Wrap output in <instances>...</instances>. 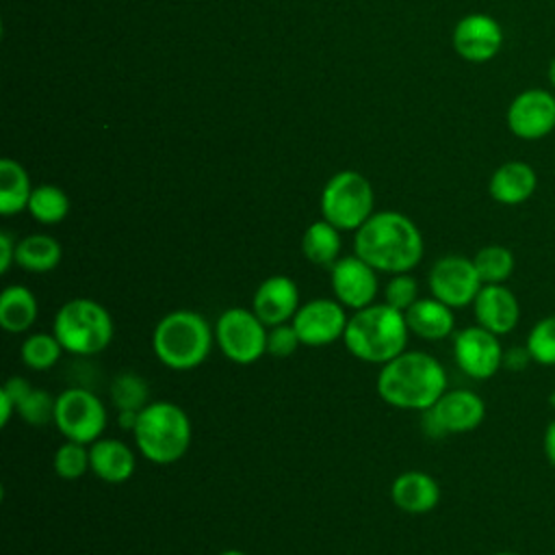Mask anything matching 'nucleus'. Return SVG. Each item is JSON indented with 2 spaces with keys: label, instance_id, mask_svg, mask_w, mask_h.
Here are the masks:
<instances>
[{
  "label": "nucleus",
  "instance_id": "8",
  "mask_svg": "<svg viewBox=\"0 0 555 555\" xmlns=\"http://www.w3.org/2000/svg\"><path fill=\"white\" fill-rule=\"evenodd\" d=\"M215 345L221 353L241 366L258 362L267 353L269 327L249 308H228L223 310L215 325Z\"/></svg>",
  "mask_w": 555,
  "mask_h": 555
},
{
  "label": "nucleus",
  "instance_id": "30",
  "mask_svg": "<svg viewBox=\"0 0 555 555\" xmlns=\"http://www.w3.org/2000/svg\"><path fill=\"white\" fill-rule=\"evenodd\" d=\"M111 403L119 410H137L141 412L150 403V386L145 377L134 371L117 373L108 386Z\"/></svg>",
  "mask_w": 555,
  "mask_h": 555
},
{
  "label": "nucleus",
  "instance_id": "40",
  "mask_svg": "<svg viewBox=\"0 0 555 555\" xmlns=\"http://www.w3.org/2000/svg\"><path fill=\"white\" fill-rule=\"evenodd\" d=\"M137 421H139V412H137V410H119V412H117V425H119V429H124V431H130V434H132Z\"/></svg>",
  "mask_w": 555,
  "mask_h": 555
},
{
  "label": "nucleus",
  "instance_id": "34",
  "mask_svg": "<svg viewBox=\"0 0 555 555\" xmlns=\"http://www.w3.org/2000/svg\"><path fill=\"white\" fill-rule=\"evenodd\" d=\"M382 295H384V304H388L395 310L405 312L418 299V282L412 275V271L395 273L386 282Z\"/></svg>",
  "mask_w": 555,
  "mask_h": 555
},
{
  "label": "nucleus",
  "instance_id": "28",
  "mask_svg": "<svg viewBox=\"0 0 555 555\" xmlns=\"http://www.w3.org/2000/svg\"><path fill=\"white\" fill-rule=\"evenodd\" d=\"M473 264L481 278L483 284H505L509 275L514 273L516 260L509 247L505 245H483L475 251Z\"/></svg>",
  "mask_w": 555,
  "mask_h": 555
},
{
  "label": "nucleus",
  "instance_id": "23",
  "mask_svg": "<svg viewBox=\"0 0 555 555\" xmlns=\"http://www.w3.org/2000/svg\"><path fill=\"white\" fill-rule=\"evenodd\" d=\"M39 314L37 295L24 284H9L0 293V325L9 334L28 332Z\"/></svg>",
  "mask_w": 555,
  "mask_h": 555
},
{
  "label": "nucleus",
  "instance_id": "13",
  "mask_svg": "<svg viewBox=\"0 0 555 555\" xmlns=\"http://www.w3.org/2000/svg\"><path fill=\"white\" fill-rule=\"evenodd\" d=\"M347 308L334 297H314L299 306L293 317V327L306 347H325L343 340L347 330Z\"/></svg>",
  "mask_w": 555,
  "mask_h": 555
},
{
  "label": "nucleus",
  "instance_id": "33",
  "mask_svg": "<svg viewBox=\"0 0 555 555\" xmlns=\"http://www.w3.org/2000/svg\"><path fill=\"white\" fill-rule=\"evenodd\" d=\"M54 410H56V397H52V392H48L46 388H33L17 405L20 418L33 427H43L54 423Z\"/></svg>",
  "mask_w": 555,
  "mask_h": 555
},
{
  "label": "nucleus",
  "instance_id": "32",
  "mask_svg": "<svg viewBox=\"0 0 555 555\" xmlns=\"http://www.w3.org/2000/svg\"><path fill=\"white\" fill-rule=\"evenodd\" d=\"M525 347L535 364L555 366V314L542 317L527 334Z\"/></svg>",
  "mask_w": 555,
  "mask_h": 555
},
{
  "label": "nucleus",
  "instance_id": "36",
  "mask_svg": "<svg viewBox=\"0 0 555 555\" xmlns=\"http://www.w3.org/2000/svg\"><path fill=\"white\" fill-rule=\"evenodd\" d=\"M30 390H33L30 382H28V379H24V377H20V375L9 377V379L2 384V388H0V392H2V395H7V397L13 401L15 412H17V405L22 403V399H24Z\"/></svg>",
  "mask_w": 555,
  "mask_h": 555
},
{
  "label": "nucleus",
  "instance_id": "20",
  "mask_svg": "<svg viewBox=\"0 0 555 555\" xmlns=\"http://www.w3.org/2000/svg\"><path fill=\"white\" fill-rule=\"evenodd\" d=\"M390 499L405 514H427L440 503V486L425 470H405L392 479Z\"/></svg>",
  "mask_w": 555,
  "mask_h": 555
},
{
  "label": "nucleus",
  "instance_id": "35",
  "mask_svg": "<svg viewBox=\"0 0 555 555\" xmlns=\"http://www.w3.org/2000/svg\"><path fill=\"white\" fill-rule=\"evenodd\" d=\"M301 345L293 323H282V325H273L269 327L267 334V353L273 358H288L297 351V347Z\"/></svg>",
  "mask_w": 555,
  "mask_h": 555
},
{
  "label": "nucleus",
  "instance_id": "29",
  "mask_svg": "<svg viewBox=\"0 0 555 555\" xmlns=\"http://www.w3.org/2000/svg\"><path fill=\"white\" fill-rule=\"evenodd\" d=\"M63 351L54 332H33L22 340L20 358L30 371H48L61 360Z\"/></svg>",
  "mask_w": 555,
  "mask_h": 555
},
{
  "label": "nucleus",
  "instance_id": "18",
  "mask_svg": "<svg viewBox=\"0 0 555 555\" xmlns=\"http://www.w3.org/2000/svg\"><path fill=\"white\" fill-rule=\"evenodd\" d=\"M473 314L477 325L505 336L520 321V304L505 284H483L473 301Z\"/></svg>",
  "mask_w": 555,
  "mask_h": 555
},
{
  "label": "nucleus",
  "instance_id": "11",
  "mask_svg": "<svg viewBox=\"0 0 555 555\" xmlns=\"http://www.w3.org/2000/svg\"><path fill=\"white\" fill-rule=\"evenodd\" d=\"M427 286L431 297L457 310V308L473 306L483 282L473 264V258L449 254L438 258L431 264L427 275Z\"/></svg>",
  "mask_w": 555,
  "mask_h": 555
},
{
  "label": "nucleus",
  "instance_id": "43",
  "mask_svg": "<svg viewBox=\"0 0 555 555\" xmlns=\"http://www.w3.org/2000/svg\"><path fill=\"white\" fill-rule=\"evenodd\" d=\"M490 555H518L514 551H496V553H490Z\"/></svg>",
  "mask_w": 555,
  "mask_h": 555
},
{
  "label": "nucleus",
  "instance_id": "24",
  "mask_svg": "<svg viewBox=\"0 0 555 555\" xmlns=\"http://www.w3.org/2000/svg\"><path fill=\"white\" fill-rule=\"evenodd\" d=\"M63 249L50 234H26L17 241L15 264L28 273L54 271L61 262Z\"/></svg>",
  "mask_w": 555,
  "mask_h": 555
},
{
  "label": "nucleus",
  "instance_id": "38",
  "mask_svg": "<svg viewBox=\"0 0 555 555\" xmlns=\"http://www.w3.org/2000/svg\"><path fill=\"white\" fill-rule=\"evenodd\" d=\"M531 360L529 356V349L522 345V347H512V349H505L503 351V369H512V371H522Z\"/></svg>",
  "mask_w": 555,
  "mask_h": 555
},
{
  "label": "nucleus",
  "instance_id": "14",
  "mask_svg": "<svg viewBox=\"0 0 555 555\" xmlns=\"http://www.w3.org/2000/svg\"><path fill=\"white\" fill-rule=\"evenodd\" d=\"M505 124L520 141H540L555 130V93L542 87L520 91L507 106Z\"/></svg>",
  "mask_w": 555,
  "mask_h": 555
},
{
  "label": "nucleus",
  "instance_id": "6",
  "mask_svg": "<svg viewBox=\"0 0 555 555\" xmlns=\"http://www.w3.org/2000/svg\"><path fill=\"white\" fill-rule=\"evenodd\" d=\"M52 332L65 351L76 356H95L104 351L115 334L111 312L95 299H67L52 321Z\"/></svg>",
  "mask_w": 555,
  "mask_h": 555
},
{
  "label": "nucleus",
  "instance_id": "4",
  "mask_svg": "<svg viewBox=\"0 0 555 555\" xmlns=\"http://www.w3.org/2000/svg\"><path fill=\"white\" fill-rule=\"evenodd\" d=\"M215 345V330L195 310H171L158 319L152 332L156 360L171 371H191L206 362Z\"/></svg>",
  "mask_w": 555,
  "mask_h": 555
},
{
  "label": "nucleus",
  "instance_id": "2",
  "mask_svg": "<svg viewBox=\"0 0 555 555\" xmlns=\"http://www.w3.org/2000/svg\"><path fill=\"white\" fill-rule=\"evenodd\" d=\"M377 395L399 410H429L447 390V371L438 358L427 351H401L382 364Z\"/></svg>",
  "mask_w": 555,
  "mask_h": 555
},
{
  "label": "nucleus",
  "instance_id": "12",
  "mask_svg": "<svg viewBox=\"0 0 555 555\" xmlns=\"http://www.w3.org/2000/svg\"><path fill=\"white\" fill-rule=\"evenodd\" d=\"M453 360L473 379H490L503 369V345L481 325H468L453 334Z\"/></svg>",
  "mask_w": 555,
  "mask_h": 555
},
{
  "label": "nucleus",
  "instance_id": "3",
  "mask_svg": "<svg viewBox=\"0 0 555 555\" xmlns=\"http://www.w3.org/2000/svg\"><path fill=\"white\" fill-rule=\"evenodd\" d=\"M408 336L405 314L384 301H375L349 314L343 343L353 358L382 366L405 351Z\"/></svg>",
  "mask_w": 555,
  "mask_h": 555
},
{
  "label": "nucleus",
  "instance_id": "22",
  "mask_svg": "<svg viewBox=\"0 0 555 555\" xmlns=\"http://www.w3.org/2000/svg\"><path fill=\"white\" fill-rule=\"evenodd\" d=\"M403 314L410 334L423 340H442L455 334V310L436 297H418Z\"/></svg>",
  "mask_w": 555,
  "mask_h": 555
},
{
  "label": "nucleus",
  "instance_id": "21",
  "mask_svg": "<svg viewBox=\"0 0 555 555\" xmlns=\"http://www.w3.org/2000/svg\"><path fill=\"white\" fill-rule=\"evenodd\" d=\"M91 473L104 483H124L134 475V451L119 438H98L89 444Z\"/></svg>",
  "mask_w": 555,
  "mask_h": 555
},
{
  "label": "nucleus",
  "instance_id": "31",
  "mask_svg": "<svg viewBox=\"0 0 555 555\" xmlns=\"http://www.w3.org/2000/svg\"><path fill=\"white\" fill-rule=\"evenodd\" d=\"M52 466L56 475L65 481H76L85 477L87 470H91V457H89V444L65 440L52 457Z\"/></svg>",
  "mask_w": 555,
  "mask_h": 555
},
{
  "label": "nucleus",
  "instance_id": "17",
  "mask_svg": "<svg viewBox=\"0 0 555 555\" xmlns=\"http://www.w3.org/2000/svg\"><path fill=\"white\" fill-rule=\"evenodd\" d=\"M299 306L297 282L288 275H271L262 280L251 295V310L267 327L291 323Z\"/></svg>",
  "mask_w": 555,
  "mask_h": 555
},
{
  "label": "nucleus",
  "instance_id": "37",
  "mask_svg": "<svg viewBox=\"0 0 555 555\" xmlns=\"http://www.w3.org/2000/svg\"><path fill=\"white\" fill-rule=\"evenodd\" d=\"M15 249H17V241L13 238V234L0 232V273H7L15 262Z\"/></svg>",
  "mask_w": 555,
  "mask_h": 555
},
{
  "label": "nucleus",
  "instance_id": "15",
  "mask_svg": "<svg viewBox=\"0 0 555 555\" xmlns=\"http://www.w3.org/2000/svg\"><path fill=\"white\" fill-rule=\"evenodd\" d=\"M330 286L334 299L351 312L375 304L379 293L377 271L358 254L340 256L330 267Z\"/></svg>",
  "mask_w": 555,
  "mask_h": 555
},
{
  "label": "nucleus",
  "instance_id": "41",
  "mask_svg": "<svg viewBox=\"0 0 555 555\" xmlns=\"http://www.w3.org/2000/svg\"><path fill=\"white\" fill-rule=\"evenodd\" d=\"M546 78H548V85L553 87L555 91V56L548 61V69H546Z\"/></svg>",
  "mask_w": 555,
  "mask_h": 555
},
{
  "label": "nucleus",
  "instance_id": "42",
  "mask_svg": "<svg viewBox=\"0 0 555 555\" xmlns=\"http://www.w3.org/2000/svg\"><path fill=\"white\" fill-rule=\"evenodd\" d=\"M219 555H247V553H243V551H238V548H225V551H221Z\"/></svg>",
  "mask_w": 555,
  "mask_h": 555
},
{
  "label": "nucleus",
  "instance_id": "16",
  "mask_svg": "<svg viewBox=\"0 0 555 555\" xmlns=\"http://www.w3.org/2000/svg\"><path fill=\"white\" fill-rule=\"evenodd\" d=\"M503 28L488 13H468L453 28V48L468 63H486L499 54Z\"/></svg>",
  "mask_w": 555,
  "mask_h": 555
},
{
  "label": "nucleus",
  "instance_id": "25",
  "mask_svg": "<svg viewBox=\"0 0 555 555\" xmlns=\"http://www.w3.org/2000/svg\"><path fill=\"white\" fill-rule=\"evenodd\" d=\"M340 230L325 219L310 223L301 236V254L317 267H332L340 258Z\"/></svg>",
  "mask_w": 555,
  "mask_h": 555
},
{
  "label": "nucleus",
  "instance_id": "27",
  "mask_svg": "<svg viewBox=\"0 0 555 555\" xmlns=\"http://www.w3.org/2000/svg\"><path fill=\"white\" fill-rule=\"evenodd\" d=\"M26 210L30 212V217L35 221L46 223V225H54V223H61L67 217L69 197L63 189H59L54 184H41V186L33 189Z\"/></svg>",
  "mask_w": 555,
  "mask_h": 555
},
{
  "label": "nucleus",
  "instance_id": "26",
  "mask_svg": "<svg viewBox=\"0 0 555 555\" xmlns=\"http://www.w3.org/2000/svg\"><path fill=\"white\" fill-rule=\"evenodd\" d=\"M30 193L33 189H30L26 169L13 158H2L0 160V215L11 217L26 210Z\"/></svg>",
  "mask_w": 555,
  "mask_h": 555
},
{
  "label": "nucleus",
  "instance_id": "9",
  "mask_svg": "<svg viewBox=\"0 0 555 555\" xmlns=\"http://www.w3.org/2000/svg\"><path fill=\"white\" fill-rule=\"evenodd\" d=\"M106 423L108 412L93 390L72 386L56 395L54 425L65 440L91 444L102 438Z\"/></svg>",
  "mask_w": 555,
  "mask_h": 555
},
{
  "label": "nucleus",
  "instance_id": "7",
  "mask_svg": "<svg viewBox=\"0 0 555 555\" xmlns=\"http://www.w3.org/2000/svg\"><path fill=\"white\" fill-rule=\"evenodd\" d=\"M321 215L340 232H356L373 215L371 182L351 169L334 173L321 191Z\"/></svg>",
  "mask_w": 555,
  "mask_h": 555
},
{
  "label": "nucleus",
  "instance_id": "1",
  "mask_svg": "<svg viewBox=\"0 0 555 555\" xmlns=\"http://www.w3.org/2000/svg\"><path fill=\"white\" fill-rule=\"evenodd\" d=\"M425 251L423 234L416 223L397 212H373L353 236V254L366 260L377 273H408L412 271Z\"/></svg>",
  "mask_w": 555,
  "mask_h": 555
},
{
  "label": "nucleus",
  "instance_id": "5",
  "mask_svg": "<svg viewBox=\"0 0 555 555\" xmlns=\"http://www.w3.org/2000/svg\"><path fill=\"white\" fill-rule=\"evenodd\" d=\"M134 444L139 453L158 466H169L184 457L191 447L193 425L184 408L173 401H150L134 425Z\"/></svg>",
  "mask_w": 555,
  "mask_h": 555
},
{
  "label": "nucleus",
  "instance_id": "19",
  "mask_svg": "<svg viewBox=\"0 0 555 555\" xmlns=\"http://www.w3.org/2000/svg\"><path fill=\"white\" fill-rule=\"evenodd\" d=\"M535 189H538V173L525 160H507L499 165L488 180L490 197L503 206L525 204L535 193Z\"/></svg>",
  "mask_w": 555,
  "mask_h": 555
},
{
  "label": "nucleus",
  "instance_id": "10",
  "mask_svg": "<svg viewBox=\"0 0 555 555\" xmlns=\"http://www.w3.org/2000/svg\"><path fill=\"white\" fill-rule=\"evenodd\" d=\"M486 418L483 399L466 388L444 390V395L423 412V431L429 438H442L449 434H468L477 429Z\"/></svg>",
  "mask_w": 555,
  "mask_h": 555
},
{
  "label": "nucleus",
  "instance_id": "39",
  "mask_svg": "<svg viewBox=\"0 0 555 555\" xmlns=\"http://www.w3.org/2000/svg\"><path fill=\"white\" fill-rule=\"evenodd\" d=\"M542 447H544V455L546 462L555 468V418L546 425L544 429V438H542Z\"/></svg>",
  "mask_w": 555,
  "mask_h": 555
}]
</instances>
